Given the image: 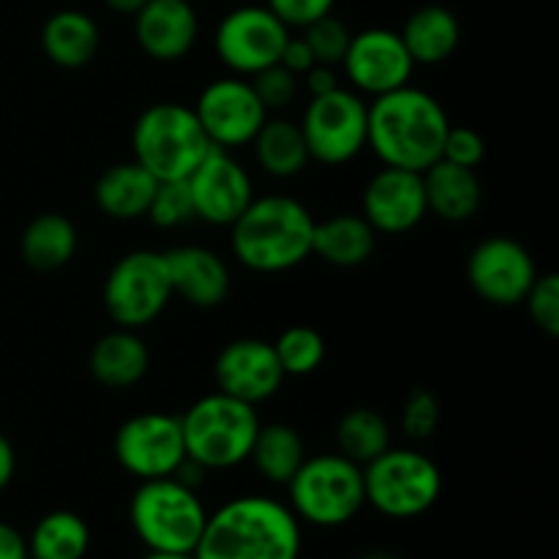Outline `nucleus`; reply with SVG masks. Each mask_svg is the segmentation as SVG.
<instances>
[{
  "label": "nucleus",
  "instance_id": "37",
  "mask_svg": "<svg viewBox=\"0 0 559 559\" xmlns=\"http://www.w3.org/2000/svg\"><path fill=\"white\" fill-rule=\"evenodd\" d=\"M440 426V402L426 388H415L402 409V431L409 440H429Z\"/></svg>",
  "mask_w": 559,
  "mask_h": 559
},
{
  "label": "nucleus",
  "instance_id": "34",
  "mask_svg": "<svg viewBox=\"0 0 559 559\" xmlns=\"http://www.w3.org/2000/svg\"><path fill=\"white\" fill-rule=\"evenodd\" d=\"M300 36H304V41L309 44V49H311V55H314L317 63L333 66V69H336V66H342L344 52H347L353 33H349V27L344 25L338 16L328 14V16H322V20L306 25Z\"/></svg>",
  "mask_w": 559,
  "mask_h": 559
},
{
  "label": "nucleus",
  "instance_id": "6",
  "mask_svg": "<svg viewBox=\"0 0 559 559\" xmlns=\"http://www.w3.org/2000/svg\"><path fill=\"white\" fill-rule=\"evenodd\" d=\"M211 147L194 109L178 102L151 104L131 129L134 162L156 180H186Z\"/></svg>",
  "mask_w": 559,
  "mask_h": 559
},
{
  "label": "nucleus",
  "instance_id": "30",
  "mask_svg": "<svg viewBox=\"0 0 559 559\" xmlns=\"http://www.w3.org/2000/svg\"><path fill=\"white\" fill-rule=\"evenodd\" d=\"M91 549V527L74 511H52L41 516L27 538L31 559H85Z\"/></svg>",
  "mask_w": 559,
  "mask_h": 559
},
{
  "label": "nucleus",
  "instance_id": "9",
  "mask_svg": "<svg viewBox=\"0 0 559 559\" xmlns=\"http://www.w3.org/2000/svg\"><path fill=\"white\" fill-rule=\"evenodd\" d=\"M164 251L136 249L120 257L104 282V309L109 320L126 331H142L167 311L173 300Z\"/></svg>",
  "mask_w": 559,
  "mask_h": 559
},
{
  "label": "nucleus",
  "instance_id": "19",
  "mask_svg": "<svg viewBox=\"0 0 559 559\" xmlns=\"http://www.w3.org/2000/svg\"><path fill=\"white\" fill-rule=\"evenodd\" d=\"M136 47L158 63L183 60L200 38V16L191 0H147L134 14Z\"/></svg>",
  "mask_w": 559,
  "mask_h": 559
},
{
  "label": "nucleus",
  "instance_id": "3",
  "mask_svg": "<svg viewBox=\"0 0 559 559\" xmlns=\"http://www.w3.org/2000/svg\"><path fill=\"white\" fill-rule=\"evenodd\" d=\"M317 218L287 194L254 197L233 224L229 246L235 260L254 273H287L311 257Z\"/></svg>",
  "mask_w": 559,
  "mask_h": 559
},
{
  "label": "nucleus",
  "instance_id": "2",
  "mask_svg": "<svg viewBox=\"0 0 559 559\" xmlns=\"http://www.w3.org/2000/svg\"><path fill=\"white\" fill-rule=\"evenodd\" d=\"M300 522L289 506L243 495L207 513L194 559H300Z\"/></svg>",
  "mask_w": 559,
  "mask_h": 559
},
{
  "label": "nucleus",
  "instance_id": "32",
  "mask_svg": "<svg viewBox=\"0 0 559 559\" xmlns=\"http://www.w3.org/2000/svg\"><path fill=\"white\" fill-rule=\"evenodd\" d=\"M276 349V358L282 364L284 377H309L325 360V338L317 328L311 325H289L278 333L276 342H271Z\"/></svg>",
  "mask_w": 559,
  "mask_h": 559
},
{
  "label": "nucleus",
  "instance_id": "24",
  "mask_svg": "<svg viewBox=\"0 0 559 559\" xmlns=\"http://www.w3.org/2000/svg\"><path fill=\"white\" fill-rule=\"evenodd\" d=\"M41 49L58 69H85L102 49L98 22L80 9L55 11L41 27Z\"/></svg>",
  "mask_w": 559,
  "mask_h": 559
},
{
  "label": "nucleus",
  "instance_id": "26",
  "mask_svg": "<svg viewBox=\"0 0 559 559\" xmlns=\"http://www.w3.org/2000/svg\"><path fill=\"white\" fill-rule=\"evenodd\" d=\"M415 66H440L451 58L462 41V25L445 5H420L399 31Z\"/></svg>",
  "mask_w": 559,
  "mask_h": 559
},
{
  "label": "nucleus",
  "instance_id": "18",
  "mask_svg": "<svg viewBox=\"0 0 559 559\" xmlns=\"http://www.w3.org/2000/svg\"><path fill=\"white\" fill-rule=\"evenodd\" d=\"M377 235H404L418 227L426 216L424 173L382 167L371 175L364 189V213Z\"/></svg>",
  "mask_w": 559,
  "mask_h": 559
},
{
  "label": "nucleus",
  "instance_id": "21",
  "mask_svg": "<svg viewBox=\"0 0 559 559\" xmlns=\"http://www.w3.org/2000/svg\"><path fill=\"white\" fill-rule=\"evenodd\" d=\"M87 369L98 385L109 391H129L151 371V349L142 342L140 331L115 328L91 347Z\"/></svg>",
  "mask_w": 559,
  "mask_h": 559
},
{
  "label": "nucleus",
  "instance_id": "46",
  "mask_svg": "<svg viewBox=\"0 0 559 559\" xmlns=\"http://www.w3.org/2000/svg\"><path fill=\"white\" fill-rule=\"evenodd\" d=\"M360 559H396V557L385 555V551H371V555H364Z\"/></svg>",
  "mask_w": 559,
  "mask_h": 559
},
{
  "label": "nucleus",
  "instance_id": "25",
  "mask_svg": "<svg viewBox=\"0 0 559 559\" xmlns=\"http://www.w3.org/2000/svg\"><path fill=\"white\" fill-rule=\"evenodd\" d=\"M377 233L360 213H336L314 224L311 257L333 267H358L374 254Z\"/></svg>",
  "mask_w": 559,
  "mask_h": 559
},
{
  "label": "nucleus",
  "instance_id": "27",
  "mask_svg": "<svg viewBox=\"0 0 559 559\" xmlns=\"http://www.w3.org/2000/svg\"><path fill=\"white\" fill-rule=\"evenodd\" d=\"M80 246V235L63 213H41L25 227L20 240L22 260L31 271L52 273L69 265Z\"/></svg>",
  "mask_w": 559,
  "mask_h": 559
},
{
  "label": "nucleus",
  "instance_id": "8",
  "mask_svg": "<svg viewBox=\"0 0 559 559\" xmlns=\"http://www.w3.org/2000/svg\"><path fill=\"white\" fill-rule=\"evenodd\" d=\"M366 506L388 519H418L437 506L442 473L426 453L388 448L364 467Z\"/></svg>",
  "mask_w": 559,
  "mask_h": 559
},
{
  "label": "nucleus",
  "instance_id": "7",
  "mask_svg": "<svg viewBox=\"0 0 559 559\" xmlns=\"http://www.w3.org/2000/svg\"><path fill=\"white\" fill-rule=\"evenodd\" d=\"M289 511L298 522L333 530L353 522L366 506L364 467L342 453L306 456L287 484Z\"/></svg>",
  "mask_w": 559,
  "mask_h": 559
},
{
  "label": "nucleus",
  "instance_id": "1",
  "mask_svg": "<svg viewBox=\"0 0 559 559\" xmlns=\"http://www.w3.org/2000/svg\"><path fill=\"white\" fill-rule=\"evenodd\" d=\"M448 129L451 120L445 107L431 93L404 85L371 98L366 147H371L382 167L426 173L442 158Z\"/></svg>",
  "mask_w": 559,
  "mask_h": 559
},
{
  "label": "nucleus",
  "instance_id": "10",
  "mask_svg": "<svg viewBox=\"0 0 559 559\" xmlns=\"http://www.w3.org/2000/svg\"><path fill=\"white\" fill-rule=\"evenodd\" d=\"M311 162L342 167L366 151L369 104L353 87H336L325 96H311L300 118Z\"/></svg>",
  "mask_w": 559,
  "mask_h": 559
},
{
  "label": "nucleus",
  "instance_id": "42",
  "mask_svg": "<svg viewBox=\"0 0 559 559\" xmlns=\"http://www.w3.org/2000/svg\"><path fill=\"white\" fill-rule=\"evenodd\" d=\"M0 559H31L25 535L5 522H0Z\"/></svg>",
  "mask_w": 559,
  "mask_h": 559
},
{
  "label": "nucleus",
  "instance_id": "39",
  "mask_svg": "<svg viewBox=\"0 0 559 559\" xmlns=\"http://www.w3.org/2000/svg\"><path fill=\"white\" fill-rule=\"evenodd\" d=\"M265 5L289 27V31H293V27L304 31L311 22L333 14L336 0H265Z\"/></svg>",
  "mask_w": 559,
  "mask_h": 559
},
{
  "label": "nucleus",
  "instance_id": "28",
  "mask_svg": "<svg viewBox=\"0 0 559 559\" xmlns=\"http://www.w3.org/2000/svg\"><path fill=\"white\" fill-rule=\"evenodd\" d=\"M251 145H254V158L262 173L276 180L298 178L306 164L311 162L300 123L287 118H271L267 115Z\"/></svg>",
  "mask_w": 559,
  "mask_h": 559
},
{
  "label": "nucleus",
  "instance_id": "38",
  "mask_svg": "<svg viewBox=\"0 0 559 559\" xmlns=\"http://www.w3.org/2000/svg\"><path fill=\"white\" fill-rule=\"evenodd\" d=\"M442 158L459 167L475 169L486 158V142L469 126H451L442 142Z\"/></svg>",
  "mask_w": 559,
  "mask_h": 559
},
{
  "label": "nucleus",
  "instance_id": "12",
  "mask_svg": "<svg viewBox=\"0 0 559 559\" xmlns=\"http://www.w3.org/2000/svg\"><path fill=\"white\" fill-rule=\"evenodd\" d=\"M112 453L131 478H169L186 459L180 415L142 413L123 420L115 431Z\"/></svg>",
  "mask_w": 559,
  "mask_h": 559
},
{
  "label": "nucleus",
  "instance_id": "29",
  "mask_svg": "<svg viewBox=\"0 0 559 559\" xmlns=\"http://www.w3.org/2000/svg\"><path fill=\"white\" fill-rule=\"evenodd\" d=\"M249 462L254 464L262 480L273 486H287L300 464L306 462L304 437L289 424H260Z\"/></svg>",
  "mask_w": 559,
  "mask_h": 559
},
{
  "label": "nucleus",
  "instance_id": "13",
  "mask_svg": "<svg viewBox=\"0 0 559 559\" xmlns=\"http://www.w3.org/2000/svg\"><path fill=\"white\" fill-rule=\"evenodd\" d=\"M191 109H194L211 145L224 147V151L251 145L257 131L271 115L262 107L254 85L246 76L235 74L213 80Z\"/></svg>",
  "mask_w": 559,
  "mask_h": 559
},
{
  "label": "nucleus",
  "instance_id": "43",
  "mask_svg": "<svg viewBox=\"0 0 559 559\" xmlns=\"http://www.w3.org/2000/svg\"><path fill=\"white\" fill-rule=\"evenodd\" d=\"M14 473H16L14 445L9 442V437L0 435V491L9 489V484L14 480Z\"/></svg>",
  "mask_w": 559,
  "mask_h": 559
},
{
  "label": "nucleus",
  "instance_id": "23",
  "mask_svg": "<svg viewBox=\"0 0 559 559\" xmlns=\"http://www.w3.org/2000/svg\"><path fill=\"white\" fill-rule=\"evenodd\" d=\"M424 189H426V207L431 216L442 218V222L462 224L478 213L480 200H484V189L475 175V169L459 167V164L440 162L431 164L424 173Z\"/></svg>",
  "mask_w": 559,
  "mask_h": 559
},
{
  "label": "nucleus",
  "instance_id": "17",
  "mask_svg": "<svg viewBox=\"0 0 559 559\" xmlns=\"http://www.w3.org/2000/svg\"><path fill=\"white\" fill-rule=\"evenodd\" d=\"M213 380H216V391L257 407L276 396L287 377H284L273 344L249 336L235 338L216 355Z\"/></svg>",
  "mask_w": 559,
  "mask_h": 559
},
{
  "label": "nucleus",
  "instance_id": "45",
  "mask_svg": "<svg viewBox=\"0 0 559 559\" xmlns=\"http://www.w3.org/2000/svg\"><path fill=\"white\" fill-rule=\"evenodd\" d=\"M142 559H194V555H173V551H147Z\"/></svg>",
  "mask_w": 559,
  "mask_h": 559
},
{
  "label": "nucleus",
  "instance_id": "33",
  "mask_svg": "<svg viewBox=\"0 0 559 559\" xmlns=\"http://www.w3.org/2000/svg\"><path fill=\"white\" fill-rule=\"evenodd\" d=\"M147 218L162 229L183 227L194 222V202L186 180H158L156 194H153Z\"/></svg>",
  "mask_w": 559,
  "mask_h": 559
},
{
  "label": "nucleus",
  "instance_id": "40",
  "mask_svg": "<svg viewBox=\"0 0 559 559\" xmlns=\"http://www.w3.org/2000/svg\"><path fill=\"white\" fill-rule=\"evenodd\" d=\"M278 63H282L284 69L293 71V74L304 76L306 71L311 69V66H317V60H314V55H311L309 44L304 41V36H298V38L289 36L287 44H284L282 58H278Z\"/></svg>",
  "mask_w": 559,
  "mask_h": 559
},
{
  "label": "nucleus",
  "instance_id": "36",
  "mask_svg": "<svg viewBox=\"0 0 559 559\" xmlns=\"http://www.w3.org/2000/svg\"><path fill=\"white\" fill-rule=\"evenodd\" d=\"M527 306L530 320L535 322L538 331H544L549 338L559 336V278L557 273H544L535 278L530 287L527 298L522 300Z\"/></svg>",
  "mask_w": 559,
  "mask_h": 559
},
{
  "label": "nucleus",
  "instance_id": "15",
  "mask_svg": "<svg viewBox=\"0 0 559 559\" xmlns=\"http://www.w3.org/2000/svg\"><path fill=\"white\" fill-rule=\"evenodd\" d=\"M186 183L194 202V218L213 227H233L254 200V180L249 169L224 147H211Z\"/></svg>",
  "mask_w": 559,
  "mask_h": 559
},
{
  "label": "nucleus",
  "instance_id": "22",
  "mask_svg": "<svg viewBox=\"0 0 559 559\" xmlns=\"http://www.w3.org/2000/svg\"><path fill=\"white\" fill-rule=\"evenodd\" d=\"M156 186L158 180L131 158V162L112 164L98 175L96 186H93V200L104 216L115 218V222H136V218L147 216Z\"/></svg>",
  "mask_w": 559,
  "mask_h": 559
},
{
  "label": "nucleus",
  "instance_id": "11",
  "mask_svg": "<svg viewBox=\"0 0 559 559\" xmlns=\"http://www.w3.org/2000/svg\"><path fill=\"white\" fill-rule=\"evenodd\" d=\"M289 36V27L267 5L243 3L222 16L213 47L224 69L249 80L257 71L278 63Z\"/></svg>",
  "mask_w": 559,
  "mask_h": 559
},
{
  "label": "nucleus",
  "instance_id": "5",
  "mask_svg": "<svg viewBox=\"0 0 559 559\" xmlns=\"http://www.w3.org/2000/svg\"><path fill=\"white\" fill-rule=\"evenodd\" d=\"M129 522L147 551L194 555L207 511L197 489L178 478L140 480L129 502Z\"/></svg>",
  "mask_w": 559,
  "mask_h": 559
},
{
  "label": "nucleus",
  "instance_id": "44",
  "mask_svg": "<svg viewBox=\"0 0 559 559\" xmlns=\"http://www.w3.org/2000/svg\"><path fill=\"white\" fill-rule=\"evenodd\" d=\"M104 3H107V9L115 11V14L134 16L136 11L147 3V0H104Z\"/></svg>",
  "mask_w": 559,
  "mask_h": 559
},
{
  "label": "nucleus",
  "instance_id": "31",
  "mask_svg": "<svg viewBox=\"0 0 559 559\" xmlns=\"http://www.w3.org/2000/svg\"><path fill=\"white\" fill-rule=\"evenodd\" d=\"M336 445L342 456L366 467L371 459L391 448V424L371 407H355L342 415L336 426Z\"/></svg>",
  "mask_w": 559,
  "mask_h": 559
},
{
  "label": "nucleus",
  "instance_id": "16",
  "mask_svg": "<svg viewBox=\"0 0 559 559\" xmlns=\"http://www.w3.org/2000/svg\"><path fill=\"white\" fill-rule=\"evenodd\" d=\"M342 66L349 87L371 98L409 85V76L415 71L402 36L385 27L353 33Z\"/></svg>",
  "mask_w": 559,
  "mask_h": 559
},
{
  "label": "nucleus",
  "instance_id": "35",
  "mask_svg": "<svg viewBox=\"0 0 559 559\" xmlns=\"http://www.w3.org/2000/svg\"><path fill=\"white\" fill-rule=\"evenodd\" d=\"M249 82L254 85L257 96H260L262 107H265L267 112L287 109L300 93V76L293 74L289 69H284L282 63H273L267 66V69L257 71L254 76H249Z\"/></svg>",
  "mask_w": 559,
  "mask_h": 559
},
{
  "label": "nucleus",
  "instance_id": "4",
  "mask_svg": "<svg viewBox=\"0 0 559 559\" xmlns=\"http://www.w3.org/2000/svg\"><path fill=\"white\" fill-rule=\"evenodd\" d=\"M260 424L257 407L251 404L238 402L222 391L207 393L180 415L186 456L202 464L207 473L238 467L249 462Z\"/></svg>",
  "mask_w": 559,
  "mask_h": 559
},
{
  "label": "nucleus",
  "instance_id": "41",
  "mask_svg": "<svg viewBox=\"0 0 559 559\" xmlns=\"http://www.w3.org/2000/svg\"><path fill=\"white\" fill-rule=\"evenodd\" d=\"M304 85L306 91L311 93V96H325V93L336 91L338 85V76H336V69L333 66H311L309 71L304 74Z\"/></svg>",
  "mask_w": 559,
  "mask_h": 559
},
{
  "label": "nucleus",
  "instance_id": "14",
  "mask_svg": "<svg viewBox=\"0 0 559 559\" xmlns=\"http://www.w3.org/2000/svg\"><path fill=\"white\" fill-rule=\"evenodd\" d=\"M538 278L533 254L508 235L480 240L467 260V282L473 293L489 306L511 309L527 298Z\"/></svg>",
  "mask_w": 559,
  "mask_h": 559
},
{
  "label": "nucleus",
  "instance_id": "20",
  "mask_svg": "<svg viewBox=\"0 0 559 559\" xmlns=\"http://www.w3.org/2000/svg\"><path fill=\"white\" fill-rule=\"evenodd\" d=\"M173 295L194 309H218L233 293L227 262L205 246H175L164 251Z\"/></svg>",
  "mask_w": 559,
  "mask_h": 559
}]
</instances>
